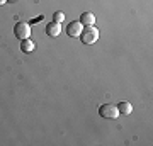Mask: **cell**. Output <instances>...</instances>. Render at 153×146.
I'll return each mask as SVG.
<instances>
[{"mask_svg":"<svg viewBox=\"0 0 153 146\" xmlns=\"http://www.w3.org/2000/svg\"><path fill=\"white\" fill-rule=\"evenodd\" d=\"M78 38L82 39L83 44H94L99 39V29L94 27V26H85L82 29V33H80Z\"/></svg>","mask_w":153,"mask_h":146,"instance_id":"obj_1","label":"cell"},{"mask_svg":"<svg viewBox=\"0 0 153 146\" xmlns=\"http://www.w3.org/2000/svg\"><path fill=\"white\" fill-rule=\"evenodd\" d=\"M99 114H100V117H104V119H117V117H119V110H117V107L112 105V104H104V105H100Z\"/></svg>","mask_w":153,"mask_h":146,"instance_id":"obj_2","label":"cell"},{"mask_svg":"<svg viewBox=\"0 0 153 146\" xmlns=\"http://www.w3.org/2000/svg\"><path fill=\"white\" fill-rule=\"evenodd\" d=\"M14 34H16L17 39H29L31 36V26H29L27 22H17L16 26H14Z\"/></svg>","mask_w":153,"mask_h":146,"instance_id":"obj_3","label":"cell"},{"mask_svg":"<svg viewBox=\"0 0 153 146\" xmlns=\"http://www.w3.org/2000/svg\"><path fill=\"white\" fill-rule=\"evenodd\" d=\"M82 33V24L80 21H73V22H68V27H66V34L70 38H78Z\"/></svg>","mask_w":153,"mask_h":146,"instance_id":"obj_4","label":"cell"},{"mask_svg":"<svg viewBox=\"0 0 153 146\" xmlns=\"http://www.w3.org/2000/svg\"><path fill=\"white\" fill-rule=\"evenodd\" d=\"M61 33V26L58 22H51L46 26V34H48L49 38H56V36H60Z\"/></svg>","mask_w":153,"mask_h":146,"instance_id":"obj_5","label":"cell"},{"mask_svg":"<svg viewBox=\"0 0 153 146\" xmlns=\"http://www.w3.org/2000/svg\"><path fill=\"white\" fill-rule=\"evenodd\" d=\"M80 24L82 26H94L95 24V16L92 12H83L82 17H80Z\"/></svg>","mask_w":153,"mask_h":146,"instance_id":"obj_6","label":"cell"},{"mask_svg":"<svg viewBox=\"0 0 153 146\" xmlns=\"http://www.w3.org/2000/svg\"><path fill=\"white\" fill-rule=\"evenodd\" d=\"M34 49H36L34 41H31V39H22L21 41V51L22 53H31V51H34Z\"/></svg>","mask_w":153,"mask_h":146,"instance_id":"obj_7","label":"cell"},{"mask_svg":"<svg viewBox=\"0 0 153 146\" xmlns=\"http://www.w3.org/2000/svg\"><path fill=\"white\" fill-rule=\"evenodd\" d=\"M116 107H117L119 114H123V116H128V114H131V110H133V105L129 102H119Z\"/></svg>","mask_w":153,"mask_h":146,"instance_id":"obj_8","label":"cell"},{"mask_svg":"<svg viewBox=\"0 0 153 146\" xmlns=\"http://www.w3.org/2000/svg\"><path fill=\"white\" fill-rule=\"evenodd\" d=\"M65 21V14H63V12H55V14H53V22H58V24H61V22Z\"/></svg>","mask_w":153,"mask_h":146,"instance_id":"obj_9","label":"cell"},{"mask_svg":"<svg viewBox=\"0 0 153 146\" xmlns=\"http://www.w3.org/2000/svg\"><path fill=\"white\" fill-rule=\"evenodd\" d=\"M7 0H0V5H4V4H5Z\"/></svg>","mask_w":153,"mask_h":146,"instance_id":"obj_10","label":"cell"},{"mask_svg":"<svg viewBox=\"0 0 153 146\" xmlns=\"http://www.w3.org/2000/svg\"><path fill=\"white\" fill-rule=\"evenodd\" d=\"M10 2H14V0H10Z\"/></svg>","mask_w":153,"mask_h":146,"instance_id":"obj_11","label":"cell"}]
</instances>
